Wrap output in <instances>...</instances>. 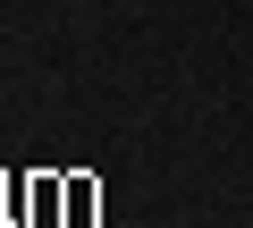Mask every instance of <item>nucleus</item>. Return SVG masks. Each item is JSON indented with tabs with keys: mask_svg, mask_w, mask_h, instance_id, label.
Listing matches in <instances>:
<instances>
[{
	"mask_svg": "<svg viewBox=\"0 0 253 228\" xmlns=\"http://www.w3.org/2000/svg\"><path fill=\"white\" fill-rule=\"evenodd\" d=\"M59 178H68V211H59V220H68V228H84V220L101 211V178H93V169H59Z\"/></svg>",
	"mask_w": 253,
	"mask_h": 228,
	"instance_id": "nucleus-1",
	"label": "nucleus"
},
{
	"mask_svg": "<svg viewBox=\"0 0 253 228\" xmlns=\"http://www.w3.org/2000/svg\"><path fill=\"white\" fill-rule=\"evenodd\" d=\"M0 211H9V228H34V178L26 169H0Z\"/></svg>",
	"mask_w": 253,
	"mask_h": 228,
	"instance_id": "nucleus-2",
	"label": "nucleus"
}]
</instances>
